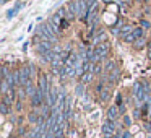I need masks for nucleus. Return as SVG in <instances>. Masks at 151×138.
<instances>
[{
  "label": "nucleus",
  "mask_w": 151,
  "mask_h": 138,
  "mask_svg": "<svg viewBox=\"0 0 151 138\" xmlns=\"http://www.w3.org/2000/svg\"><path fill=\"white\" fill-rule=\"evenodd\" d=\"M29 78H31V67L29 65L20 67V85L26 86L29 83Z\"/></svg>",
  "instance_id": "f257e3e1"
},
{
  "label": "nucleus",
  "mask_w": 151,
  "mask_h": 138,
  "mask_svg": "<svg viewBox=\"0 0 151 138\" xmlns=\"http://www.w3.org/2000/svg\"><path fill=\"white\" fill-rule=\"evenodd\" d=\"M109 42H101V44H98V46L94 47V55H96V60H99V59H102V57L106 55V54L109 52Z\"/></svg>",
  "instance_id": "f03ea898"
},
{
  "label": "nucleus",
  "mask_w": 151,
  "mask_h": 138,
  "mask_svg": "<svg viewBox=\"0 0 151 138\" xmlns=\"http://www.w3.org/2000/svg\"><path fill=\"white\" fill-rule=\"evenodd\" d=\"M44 99H46V98H44V93L37 88L36 93H34V96L31 98V104H33V107H39V106H42Z\"/></svg>",
  "instance_id": "7ed1b4c3"
},
{
  "label": "nucleus",
  "mask_w": 151,
  "mask_h": 138,
  "mask_svg": "<svg viewBox=\"0 0 151 138\" xmlns=\"http://www.w3.org/2000/svg\"><path fill=\"white\" fill-rule=\"evenodd\" d=\"M80 63H78V55H76L75 52H70L68 59L65 60V67L67 68H76Z\"/></svg>",
  "instance_id": "20e7f679"
},
{
  "label": "nucleus",
  "mask_w": 151,
  "mask_h": 138,
  "mask_svg": "<svg viewBox=\"0 0 151 138\" xmlns=\"http://www.w3.org/2000/svg\"><path fill=\"white\" fill-rule=\"evenodd\" d=\"M37 52L41 54V55H44V54H47V52H50L52 50V44L49 42V41H41L39 44H37Z\"/></svg>",
  "instance_id": "39448f33"
},
{
  "label": "nucleus",
  "mask_w": 151,
  "mask_h": 138,
  "mask_svg": "<svg viewBox=\"0 0 151 138\" xmlns=\"http://www.w3.org/2000/svg\"><path fill=\"white\" fill-rule=\"evenodd\" d=\"M76 13H80V10H78V2H75V0H73V2H70V4H68V18L72 20V18L75 17Z\"/></svg>",
  "instance_id": "423d86ee"
},
{
  "label": "nucleus",
  "mask_w": 151,
  "mask_h": 138,
  "mask_svg": "<svg viewBox=\"0 0 151 138\" xmlns=\"http://www.w3.org/2000/svg\"><path fill=\"white\" fill-rule=\"evenodd\" d=\"M117 80H119V70H117V67H115V68L107 75V83H115Z\"/></svg>",
  "instance_id": "0eeeda50"
},
{
  "label": "nucleus",
  "mask_w": 151,
  "mask_h": 138,
  "mask_svg": "<svg viewBox=\"0 0 151 138\" xmlns=\"http://www.w3.org/2000/svg\"><path fill=\"white\" fill-rule=\"evenodd\" d=\"M117 114H119V107L117 106H112V107H109V111H107V119H112V120H114V119L117 117Z\"/></svg>",
  "instance_id": "6e6552de"
},
{
  "label": "nucleus",
  "mask_w": 151,
  "mask_h": 138,
  "mask_svg": "<svg viewBox=\"0 0 151 138\" xmlns=\"http://www.w3.org/2000/svg\"><path fill=\"white\" fill-rule=\"evenodd\" d=\"M93 75H94V73H93V70H89V72H86L85 75L81 76V81L80 83H83V85H85V83H89L93 80Z\"/></svg>",
  "instance_id": "1a4fd4ad"
},
{
  "label": "nucleus",
  "mask_w": 151,
  "mask_h": 138,
  "mask_svg": "<svg viewBox=\"0 0 151 138\" xmlns=\"http://www.w3.org/2000/svg\"><path fill=\"white\" fill-rule=\"evenodd\" d=\"M21 7H23V4H17V7H15V8H12V10L7 12V18H13L15 15L18 13V10H20Z\"/></svg>",
  "instance_id": "9d476101"
},
{
  "label": "nucleus",
  "mask_w": 151,
  "mask_h": 138,
  "mask_svg": "<svg viewBox=\"0 0 151 138\" xmlns=\"http://www.w3.org/2000/svg\"><path fill=\"white\" fill-rule=\"evenodd\" d=\"M0 111H2L4 115H7L8 112H10V104H7L5 101H2V104H0Z\"/></svg>",
  "instance_id": "9b49d317"
},
{
  "label": "nucleus",
  "mask_w": 151,
  "mask_h": 138,
  "mask_svg": "<svg viewBox=\"0 0 151 138\" xmlns=\"http://www.w3.org/2000/svg\"><path fill=\"white\" fill-rule=\"evenodd\" d=\"M99 94H101V99H102V101H107V99L111 98V93H109V88H104L101 93H99Z\"/></svg>",
  "instance_id": "f8f14e48"
},
{
  "label": "nucleus",
  "mask_w": 151,
  "mask_h": 138,
  "mask_svg": "<svg viewBox=\"0 0 151 138\" xmlns=\"http://www.w3.org/2000/svg\"><path fill=\"white\" fill-rule=\"evenodd\" d=\"M124 41L125 42H135L137 37L133 36V33H127V34H124Z\"/></svg>",
  "instance_id": "ddd939ff"
},
{
  "label": "nucleus",
  "mask_w": 151,
  "mask_h": 138,
  "mask_svg": "<svg viewBox=\"0 0 151 138\" xmlns=\"http://www.w3.org/2000/svg\"><path fill=\"white\" fill-rule=\"evenodd\" d=\"M24 89H26V93H28V94L31 96V98H33V96H34V93H36V89L33 88V85H31V81L28 83L26 86H24Z\"/></svg>",
  "instance_id": "4468645a"
},
{
  "label": "nucleus",
  "mask_w": 151,
  "mask_h": 138,
  "mask_svg": "<svg viewBox=\"0 0 151 138\" xmlns=\"http://www.w3.org/2000/svg\"><path fill=\"white\" fill-rule=\"evenodd\" d=\"M132 33H133V36L137 37V39H141V37H143V28H137V29H133Z\"/></svg>",
  "instance_id": "2eb2a0df"
},
{
  "label": "nucleus",
  "mask_w": 151,
  "mask_h": 138,
  "mask_svg": "<svg viewBox=\"0 0 151 138\" xmlns=\"http://www.w3.org/2000/svg\"><path fill=\"white\" fill-rule=\"evenodd\" d=\"M94 39H96V42H98V44H101L102 41L106 39V33H104V31H101V33H98V34H96V37H94Z\"/></svg>",
  "instance_id": "dca6fc26"
},
{
  "label": "nucleus",
  "mask_w": 151,
  "mask_h": 138,
  "mask_svg": "<svg viewBox=\"0 0 151 138\" xmlns=\"http://www.w3.org/2000/svg\"><path fill=\"white\" fill-rule=\"evenodd\" d=\"M8 75H10V73H8V67L4 65V67H2V80H7Z\"/></svg>",
  "instance_id": "f3484780"
},
{
  "label": "nucleus",
  "mask_w": 151,
  "mask_h": 138,
  "mask_svg": "<svg viewBox=\"0 0 151 138\" xmlns=\"http://www.w3.org/2000/svg\"><path fill=\"white\" fill-rule=\"evenodd\" d=\"M133 44H135V47H137V49H141V47L145 46V37H141V39H137Z\"/></svg>",
  "instance_id": "a211bd4d"
},
{
  "label": "nucleus",
  "mask_w": 151,
  "mask_h": 138,
  "mask_svg": "<svg viewBox=\"0 0 151 138\" xmlns=\"http://www.w3.org/2000/svg\"><path fill=\"white\" fill-rule=\"evenodd\" d=\"M114 68H115V63H114V62H107V63H106V72L111 73Z\"/></svg>",
  "instance_id": "6ab92c4d"
},
{
  "label": "nucleus",
  "mask_w": 151,
  "mask_h": 138,
  "mask_svg": "<svg viewBox=\"0 0 151 138\" xmlns=\"http://www.w3.org/2000/svg\"><path fill=\"white\" fill-rule=\"evenodd\" d=\"M59 24H60V29H67V28H68V21H67L65 18H62Z\"/></svg>",
  "instance_id": "aec40b11"
},
{
  "label": "nucleus",
  "mask_w": 151,
  "mask_h": 138,
  "mask_svg": "<svg viewBox=\"0 0 151 138\" xmlns=\"http://www.w3.org/2000/svg\"><path fill=\"white\" fill-rule=\"evenodd\" d=\"M148 107H150V104H148V102H145L143 107H141V115H143V117H146V114H148Z\"/></svg>",
  "instance_id": "412c9836"
},
{
  "label": "nucleus",
  "mask_w": 151,
  "mask_h": 138,
  "mask_svg": "<svg viewBox=\"0 0 151 138\" xmlns=\"http://www.w3.org/2000/svg\"><path fill=\"white\" fill-rule=\"evenodd\" d=\"M76 96H83V83H80L78 86H76Z\"/></svg>",
  "instance_id": "4be33fe9"
},
{
  "label": "nucleus",
  "mask_w": 151,
  "mask_h": 138,
  "mask_svg": "<svg viewBox=\"0 0 151 138\" xmlns=\"http://www.w3.org/2000/svg\"><path fill=\"white\" fill-rule=\"evenodd\" d=\"M101 72V63H94V65H93V73H99Z\"/></svg>",
  "instance_id": "5701e85b"
},
{
  "label": "nucleus",
  "mask_w": 151,
  "mask_h": 138,
  "mask_svg": "<svg viewBox=\"0 0 151 138\" xmlns=\"http://www.w3.org/2000/svg\"><path fill=\"white\" fill-rule=\"evenodd\" d=\"M86 4H88L89 12H91V7H94V5H96V0H86Z\"/></svg>",
  "instance_id": "b1692460"
},
{
  "label": "nucleus",
  "mask_w": 151,
  "mask_h": 138,
  "mask_svg": "<svg viewBox=\"0 0 151 138\" xmlns=\"http://www.w3.org/2000/svg\"><path fill=\"white\" fill-rule=\"evenodd\" d=\"M140 24H141V28H150V23H148L146 20H141Z\"/></svg>",
  "instance_id": "393cba45"
},
{
  "label": "nucleus",
  "mask_w": 151,
  "mask_h": 138,
  "mask_svg": "<svg viewBox=\"0 0 151 138\" xmlns=\"http://www.w3.org/2000/svg\"><path fill=\"white\" fill-rule=\"evenodd\" d=\"M111 33L112 34H119V33H120V29H119V28H111Z\"/></svg>",
  "instance_id": "a878e982"
},
{
  "label": "nucleus",
  "mask_w": 151,
  "mask_h": 138,
  "mask_svg": "<svg viewBox=\"0 0 151 138\" xmlns=\"http://www.w3.org/2000/svg\"><path fill=\"white\" fill-rule=\"evenodd\" d=\"M124 124H125V125H130V124H132L130 117H124Z\"/></svg>",
  "instance_id": "bb28decb"
},
{
  "label": "nucleus",
  "mask_w": 151,
  "mask_h": 138,
  "mask_svg": "<svg viewBox=\"0 0 151 138\" xmlns=\"http://www.w3.org/2000/svg\"><path fill=\"white\" fill-rule=\"evenodd\" d=\"M122 138H130V133H128V132H125V133L122 135Z\"/></svg>",
  "instance_id": "cd10ccee"
},
{
  "label": "nucleus",
  "mask_w": 151,
  "mask_h": 138,
  "mask_svg": "<svg viewBox=\"0 0 151 138\" xmlns=\"http://www.w3.org/2000/svg\"><path fill=\"white\" fill-rule=\"evenodd\" d=\"M102 2H104V4H111L112 0H102Z\"/></svg>",
  "instance_id": "c85d7f7f"
},
{
  "label": "nucleus",
  "mask_w": 151,
  "mask_h": 138,
  "mask_svg": "<svg viewBox=\"0 0 151 138\" xmlns=\"http://www.w3.org/2000/svg\"><path fill=\"white\" fill-rule=\"evenodd\" d=\"M148 57H150V59H151V50H150V52H148Z\"/></svg>",
  "instance_id": "c756f323"
},
{
  "label": "nucleus",
  "mask_w": 151,
  "mask_h": 138,
  "mask_svg": "<svg viewBox=\"0 0 151 138\" xmlns=\"http://www.w3.org/2000/svg\"><path fill=\"white\" fill-rule=\"evenodd\" d=\"M148 46H150V50H151V41H150V44H148Z\"/></svg>",
  "instance_id": "7c9ffc66"
},
{
  "label": "nucleus",
  "mask_w": 151,
  "mask_h": 138,
  "mask_svg": "<svg viewBox=\"0 0 151 138\" xmlns=\"http://www.w3.org/2000/svg\"><path fill=\"white\" fill-rule=\"evenodd\" d=\"M138 2H141V0H138Z\"/></svg>",
  "instance_id": "2f4dec72"
},
{
  "label": "nucleus",
  "mask_w": 151,
  "mask_h": 138,
  "mask_svg": "<svg viewBox=\"0 0 151 138\" xmlns=\"http://www.w3.org/2000/svg\"><path fill=\"white\" fill-rule=\"evenodd\" d=\"M145 2H146V0H145Z\"/></svg>",
  "instance_id": "473e14b6"
}]
</instances>
